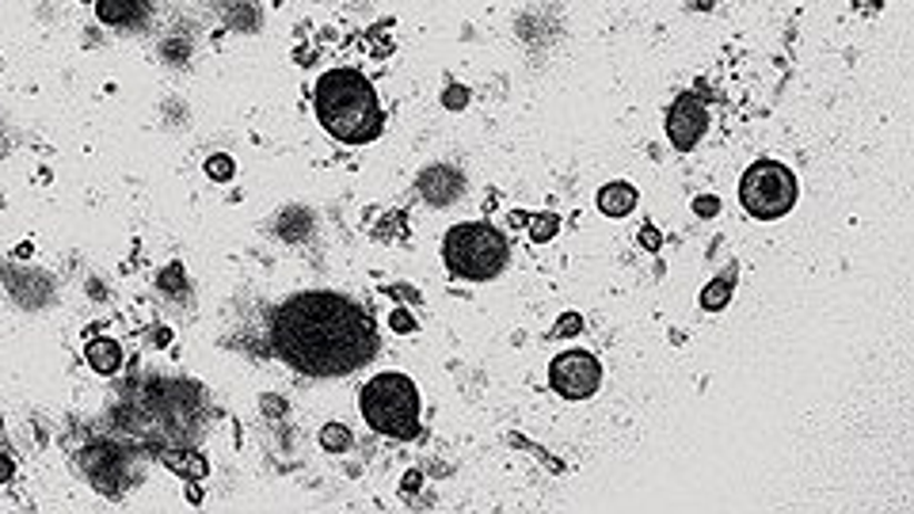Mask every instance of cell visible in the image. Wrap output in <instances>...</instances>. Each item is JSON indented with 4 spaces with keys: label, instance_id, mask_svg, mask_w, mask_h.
I'll list each match as a JSON object with an SVG mask.
<instances>
[{
    "label": "cell",
    "instance_id": "5",
    "mask_svg": "<svg viewBox=\"0 0 914 514\" xmlns=\"http://www.w3.org/2000/svg\"><path fill=\"white\" fill-rule=\"evenodd\" d=\"M796 199H801V183H796L793 168L782 161H755L739 180V202L751 218L777 221L793 214Z\"/></svg>",
    "mask_w": 914,
    "mask_h": 514
},
{
    "label": "cell",
    "instance_id": "19",
    "mask_svg": "<svg viewBox=\"0 0 914 514\" xmlns=\"http://www.w3.org/2000/svg\"><path fill=\"white\" fill-rule=\"evenodd\" d=\"M694 210H697V214H702V218H713L716 210H721V202H716L713 194H709V199H697V202H694Z\"/></svg>",
    "mask_w": 914,
    "mask_h": 514
},
{
    "label": "cell",
    "instance_id": "11",
    "mask_svg": "<svg viewBox=\"0 0 914 514\" xmlns=\"http://www.w3.org/2000/svg\"><path fill=\"white\" fill-rule=\"evenodd\" d=\"M165 465L168 468H176V473H183V476H191V481H202L206 473H210V461H206L202 454H195V450H172V454H165Z\"/></svg>",
    "mask_w": 914,
    "mask_h": 514
},
{
    "label": "cell",
    "instance_id": "6",
    "mask_svg": "<svg viewBox=\"0 0 914 514\" xmlns=\"http://www.w3.org/2000/svg\"><path fill=\"white\" fill-rule=\"evenodd\" d=\"M549 385L564 401H587L603 385V366L587 351H564L549 362Z\"/></svg>",
    "mask_w": 914,
    "mask_h": 514
},
{
    "label": "cell",
    "instance_id": "12",
    "mask_svg": "<svg viewBox=\"0 0 914 514\" xmlns=\"http://www.w3.org/2000/svg\"><path fill=\"white\" fill-rule=\"evenodd\" d=\"M103 23H133L141 16V0H96Z\"/></svg>",
    "mask_w": 914,
    "mask_h": 514
},
{
    "label": "cell",
    "instance_id": "7",
    "mask_svg": "<svg viewBox=\"0 0 914 514\" xmlns=\"http://www.w3.org/2000/svg\"><path fill=\"white\" fill-rule=\"evenodd\" d=\"M705 130H709V111H705V103L697 100L694 92H683L675 103H670V111H667V138H670V145H675L678 153H689V149H694L697 141L705 138Z\"/></svg>",
    "mask_w": 914,
    "mask_h": 514
},
{
    "label": "cell",
    "instance_id": "10",
    "mask_svg": "<svg viewBox=\"0 0 914 514\" xmlns=\"http://www.w3.org/2000/svg\"><path fill=\"white\" fill-rule=\"evenodd\" d=\"M732 294H736V274H732V271L716 274L709 286H702V309H709V313H721L724 305H732Z\"/></svg>",
    "mask_w": 914,
    "mask_h": 514
},
{
    "label": "cell",
    "instance_id": "20",
    "mask_svg": "<svg viewBox=\"0 0 914 514\" xmlns=\"http://www.w3.org/2000/svg\"><path fill=\"white\" fill-rule=\"evenodd\" d=\"M12 473H16L12 457H8L4 450H0V484H8V481H12Z\"/></svg>",
    "mask_w": 914,
    "mask_h": 514
},
{
    "label": "cell",
    "instance_id": "16",
    "mask_svg": "<svg viewBox=\"0 0 914 514\" xmlns=\"http://www.w3.org/2000/svg\"><path fill=\"white\" fill-rule=\"evenodd\" d=\"M584 332V316L579 313H564L557 324H553V340H572V335Z\"/></svg>",
    "mask_w": 914,
    "mask_h": 514
},
{
    "label": "cell",
    "instance_id": "13",
    "mask_svg": "<svg viewBox=\"0 0 914 514\" xmlns=\"http://www.w3.org/2000/svg\"><path fill=\"white\" fill-rule=\"evenodd\" d=\"M526 225H530V241L534 244H549L553 236H557V229H560V218L557 214H534V218H526Z\"/></svg>",
    "mask_w": 914,
    "mask_h": 514
},
{
    "label": "cell",
    "instance_id": "8",
    "mask_svg": "<svg viewBox=\"0 0 914 514\" xmlns=\"http://www.w3.org/2000/svg\"><path fill=\"white\" fill-rule=\"evenodd\" d=\"M636 202H640V194H636L633 183H625V180L606 183V188L598 191V210H603L606 218H629L636 210Z\"/></svg>",
    "mask_w": 914,
    "mask_h": 514
},
{
    "label": "cell",
    "instance_id": "3",
    "mask_svg": "<svg viewBox=\"0 0 914 514\" xmlns=\"http://www.w3.org/2000/svg\"><path fill=\"white\" fill-rule=\"evenodd\" d=\"M358 412L366 427H374L385 439H416L419 434V389L405 374H378L358 393Z\"/></svg>",
    "mask_w": 914,
    "mask_h": 514
},
{
    "label": "cell",
    "instance_id": "1",
    "mask_svg": "<svg viewBox=\"0 0 914 514\" xmlns=\"http://www.w3.org/2000/svg\"><path fill=\"white\" fill-rule=\"evenodd\" d=\"M374 347V321L347 298L298 294L275 313V351L301 374H351L370 359Z\"/></svg>",
    "mask_w": 914,
    "mask_h": 514
},
{
    "label": "cell",
    "instance_id": "17",
    "mask_svg": "<svg viewBox=\"0 0 914 514\" xmlns=\"http://www.w3.org/2000/svg\"><path fill=\"white\" fill-rule=\"evenodd\" d=\"M389 327L393 332H416V321H411V313L408 309H393V316H389Z\"/></svg>",
    "mask_w": 914,
    "mask_h": 514
},
{
    "label": "cell",
    "instance_id": "15",
    "mask_svg": "<svg viewBox=\"0 0 914 514\" xmlns=\"http://www.w3.org/2000/svg\"><path fill=\"white\" fill-rule=\"evenodd\" d=\"M232 172H237V164H232V157L226 153H213L210 161H206V175H210L213 183H229Z\"/></svg>",
    "mask_w": 914,
    "mask_h": 514
},
{
    "label": "cell",
    "instance_id": "18",
    "mask_svg": "<svg viewBox=\"0 0 914 514\" xmlns=\"http://www.w3.org/2000/svg\"><path fill=\"white\" fill-rule=\"evenodd\" d=\"M636 241H640V248H644V252H659L663 236H659V229L644 225V229H640V236H636Z\"/></svg>",
    "mask_w": 914,
    "mask_h": 514
},
{
    "label": "cell",
    "instance_id": "9",
    "mask_svg": "<svg viewBox=\"0 0 914 514\" xmlns=\"http://www.w3.org/2000/svg\"><path fill=\"white\" fill-rule=\"evenodd\" d=\"M85 359L96 374H115L122 366V343L111 340V335H100V340H88Z\"/></svg>",
    "mask_w": 914,
    "mask_h": 514
},
{
    "label": "cell",
    "instance_id": "2",
    "mask_svg": "<svg viewBox=\"0 0 914 514\" xmlns=\"http://www.w3.org/2000/svg\"><path fill=\"white\" fill-rule=\"evenodd\" d=\"M317 122L344 145H366L381 134V103L358 69H331L317 81Z\"/></svg>",
    "mask_w": 914,
    "mask_h": 514
},
{
    "label": "cell",
    "instance_id": "21",
    "mask_svg": "<svg viewBox=\"0 0 914 514\" xmlns=\"http://www.w3.org/2000/svg\"><path fill=\"white\" fill-rule=\"evenodd\" d=\"M416 487H419V473H408L405 476V492H416Z\"/></svg>",
    "mask_w": 914,
    "mask_h": 514
},
{
    "label": "cell",
    "instance_id": "4",
    "mask_svg": "<svg viewBox=\"0 0 914 514\" xmlns=\"http://www.w3.org/2000/svg\"><path fill=\"white\" fill-rule=\"evenodd\" d=\"M443 260L450 274L465 282L496 279L507 263V236L488 221H465V225H454L446 233Z\"/></svg>",
    "mask_w": 914,
    "mask_h": 514
},
{
    "label": "cell",
    "instance_id": "14",
    "mask_svg": "<svg viewBox=\"0 0 914 514\" xmlns=\"http://www.w3.org/2000/svg\"><path fill=\"white\" fill-rule=\"evenodd\" d=\"M351 431L344 427V423H328L325 431H320V446L328 450V454H344V450H351Z\"/></svg>",
    "mask_w": 914,
    "mask_h": 514
}]
</instances>
